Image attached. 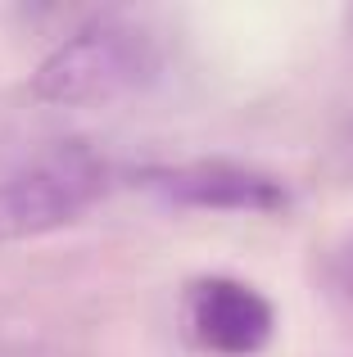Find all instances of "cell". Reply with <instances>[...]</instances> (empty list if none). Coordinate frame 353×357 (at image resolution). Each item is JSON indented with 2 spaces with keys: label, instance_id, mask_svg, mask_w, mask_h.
Listing matches in <instances>:
<instances>
[{
  "label": "cell",
  "instance_id": "cell-5",
  "mask_svg": "<svg viewBox=\"0 0 353 357\" xmlns=\"http://www.w3.org/2000/svg\"><path fill=\"white\" fill-rule=\"evenodd\" d=\"M331 172L353 185V114L345 118V127L336 131V140H331Z\"/></svg>",
  "mask_w": 353,
  "mask_h": 357
},
{
  "label": "cell",
  "instance_id": "cell-3",
  "mask_svg": "<svg viewBox=\"0 0 353 357\" xmlns=\"http://www.w3.org/2000/svg\"><path fill=\"white\" fill-rule=\"evenodd\" d=\"M145 185L181 208H209V213H276L290 204L285 185L276 176L258 172L227 158H195L176 167H150Z\"/></svg>",
  "mask_w": 353,
  "mask_h": 357
},
{
  "label": "cell",
  "instance_id": "cell-1",
  "mask_svg": "<svg viewBox=\"0 0 353 357\" xmlns=\"http://www.w3.org/2000/svg\"><path fill=\"white\" fill-rule=\"evenodd\" d=\"M159 68L163 54L150 27L105 14L96 23L77 27L73 36H63L45 54L41 68L32 73V96L41 105H59V109L114 105V100L150 86L159 77Z\"/></svg>",
  "mask_w": 353,
  "mask_h": 357
},
{
  "label": "cell",
  "instance_id": "cell-4",
  "mask_svg": "<svg viewBox=\"0 0 353 357\" xmlns=\"http://www.w3.org/2000/svg\"><path fill=\"white\" fill-rule=\"evenodd\" d=\"M190 335L218 357H249L272 340L276 312L254 285L231 276H204L186 289Z\"/></svg>",
  "mask_w": 353,
  "mask_h": 357
},
{
  "label": "cell",
  "instance_id": "cell-6",
  "mask_svg": "<svg viewBox=\"0 0 353 357\" xmlns=\"http://www.w3.org/2000/svg\"><path fill=\"white\" fill-rule=\"evenodd\" d=\"M331 280H336L340 294L353 298V236H345L336 244V253H331Z\"/></svg>",
  "mask_w": 353,
  "mask_h": 357
},
{
  "label": "cell",
  "instance_id": "cell-2",
  "mask_svg": "<svg viewBox=\"0 0 353 357\" xmlns=\"http://www.w3.org/2000/svg\"><path fill=\"white\" fill-rule=\"evenodd\" d=\"M100 185H105V172L82 149L5 167L0 172V240H32L77 222L100 195Z\"/></svg>",
  "mask_w": 353,
  "mask_h": 357
}]
</instances>
